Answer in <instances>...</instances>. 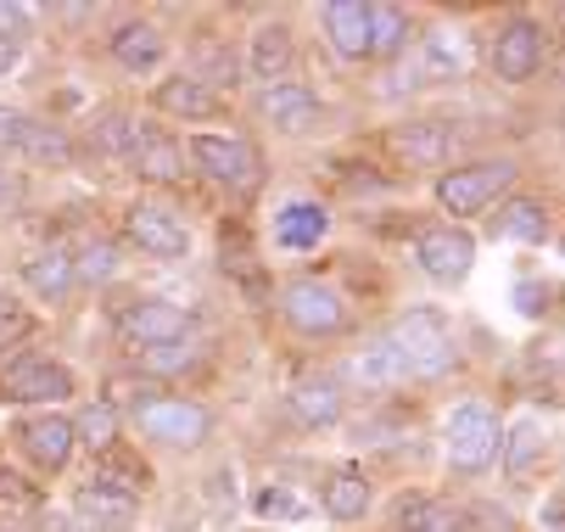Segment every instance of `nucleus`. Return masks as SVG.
<instances>
[{"mask_svg": "<svg viewBox=\"0 0 565 532\" xmlns=\"http://www.w3.org/2000/svg\"><path fill=\"white\" fill-rule=\"evenodd\" d=\"M386 342L397 348L403 370H409V382H437V375H448L459 364V348H454V331L437 309H409L392 331Z\"/></svg>", "mask_w": 565, "mask_h": 532, "instance_id": "1", "label": "nucleus"}, {"mask_svg": "<svg viewBox=\"0 0 565 532\" xmlns=\"http://www.w3.org/2000/svg\"><path fill=\"white\" fill-rule=\"evenodd\" d=\"M443 437H448V466L465 471V477H481V471L499 460L504 426H499V415H493L488 404H459V409L448 415Z\"/></svg>", "mask_w": 565, "mask_h": 532, "instance_id": "2", "label": "nucleus"}, {"mask_svg": "<svg viewBox=\"0 0 565 532\" xmlns=\"http://www.w3.org/2000/svg\"><path fill=\"white\" fill-rule=\"evenodd\" d=\"M510 185H515V163H510V158H488V163L448 169V174L437 180V202H443L454 219H470V213H488Z\"/></svg>", "mask_w": 565, "mask_h": 532, "instance_id": "3", "label": "nucleus"}, {"mask_svg": "<svg viewBox=\"0 0 565 532\" xmlns=\"http://www.w3.org/2000/svg\"><path fill=\"white\" fill-rule=\"evenodd\" d=\"M280 315L302 331V337H337L348 331V302L331 280L319 275H297L286 291H280Z\"/></svg>", "mask_w": 565, "mask_h": 532, "instance_id": "4", "label": "nucleus"}, {"mask_svg": "<svg viewBox=\"0 0 565 532\" xmlns=\"http://www.w3.org/2000/svg\"><path fill=\"white\" fill-rule=\"evenodd\" d=\"M191 163L230 185V191H258L264 185V158H258V146L253 140H235V135H196L191 140Z\"/></svg>", "mask_w": 565, "mask_h": 532, "instance_id": "5", "label": "nucleus"}, {"mask_svg": "<svg viewBox=\"0 0 565 532\" xmlns=\"http://www.w3.org/2000/svg\"><path fill=\"white\" fill-rule=\"evenodd\" d=\"M118 337L124 348H157V342H185L191 337V315L180 309V302H163V297H135L118 309Z\"/></svg>", "mask_w": 565, "mask_h": 532, "instance_id": "6", "label": "nucleus"}, {"mask_svg": "<svg viewBox=\"0 0 565 532\" xmlns=\"http://www.w3.org/2000/svg\"><path fill=\"white\" fill-rule=\"evenodd\" d=\"M135 426H140V437H151V443H169V448H196V443H207V432H213V415L202 409V404H191V398H151V404H140L135 409Z\"/></svg>", "mask_w": 565, "mask_h": 532, "instance_id": "7", "label": "nucleus"}, {"mask_svg": "<svg viewBox=\"0 0 565 532\" xmlns=\"http://www.w3.org/2000/svg\"><path fill=\"white\" fill-rule=\"evenodd\" d=\"M62 398H73V375L56 359H18V364H7V375H0V404H18V409L40 404V409H51Z\"/></svg>", "mask_w": 565, "mask_h": 532, "instance_id": "8", "label": "nucleus"}, {"mask_svg": "<svg viewBox=\"0 0 565 532\" xmlns=\"http://www.w3.org/2000/svg\"><path fill=\"white\" fill-rule=\"evenodd\" d=\"M124 231L129 242L146 253V258H185L191 253V231H185V219L163 202H135L129 219H124Z\"/></svg>", "mask_w": 565, "mask_h": 532, "instance_id": "9", "label": "nucleus"}, {"mask_svg": "<svg viewBox=\"0 0 565 532\" xmlns=\"http://www.w3.org/2000/svg\"><path fill=\"white\" fill-rule=\"evenodd\" d=\"M12 437H18V448L29 454V460L40 466V471H62L67 460H73V421H62V415H51V409H40V415H23L18 426H12Z\"/></svg>", "mask_w": 565, "mask_h": 532, "instance_id": "10", "label": "nucleus"}, {"mask_svg": "<svg viewBox=\"0 0 565 532\" xmlns=\"http://www.w3.org/2000/svg\"><path fill=\"white\" fill-rule=\"evenodd\" d=\"M537 67H543V29L532 18L504 23L499 40H493V73H499L504 85H526Z\"/></svg>", "mask_w": 565, "mask_h": 532, "instance_id": "11", "label": "nucleus"}, {"mask_svg": "<svg viewBox=\"0 0 565 532\" xmlns=\"http://www.w3.org/2000/svg\"><path fill=\"white\" fill-rule=\"evenodd\" d=\"M415 258H420V269H426L431 280L454 286V280L470 275V264H476V242H470L465 231H454V224H437V231H420Z\"/></svg>", "mask_w": 565, "mask_h": 532, "instance_id": "12", "label": "nucleus"}, {"mask_svg": "<svg viewBox=\"0 0 565 532\" xmlns=\"http://www.w3.org/2000/svg\"><path fill=\"white\" fill-rule=\"evenodd\" d=\"M258 113H264L275 129L302 135V129L319 124V96H313L308 85H264V91H258Z\"/></svg>", "mask_w": 565, "mask_h": 532, "instance_id": "13", "label": "nucleus"}, {"mask_svg": "<svg viewBox=\"0 0 565 532\" xmlns=\"http://www.w3.org/2000/svg\"><path fill=\"white\" fill-rule=\"evenodd\" d=\"M151 107L196 124V118H218V113H224V96H218V91H207L202 79H191V73H180V79H163V85L151 91Z\"/></svg>", "mask_w": 565, "mask_h": 532, "instance_id": "14", "label": "nucleus"}, {"mask_svg": "<svg viewBox=\"0 0 565 532\" xmlns=\"http://www.w3.org/2000/svg\"><path fill=\"white\" fill-rule=\"evenodd\" d=\"M319 504H326L331 521H364V510H370V477L359 466L326 471V482H319Z\"/></svg>", "mask_w": 565, "mask_h": 532, "instance_id": "15", "label": "nucleus"}, {"mask_svg": "<svg viewBox=\"0 0 565 532\" xmlns=\"http://www.w3.org/2000/svg\"><path fill=\"white\" fill-rule=\"evenodd\" d=\"M18 280H23L34 297H45V302H62V297L73 291V253H62V247L29 253V258L18 264Z\"/></svg>", "mask_w": 565, "mask_h": 532, "instance_id": "16", "label": "nucleus"}, {"mask_svg": "<svg viewBox=\"0 0 565 532\" xmlns=\"http://www.w3.org/2000/svg\"><path fill=\"white\" fill-rule=\"evenodd\" d=\"M129 163L146 185H180L185 180V151L169 140V135H140L135 151H129Z\"/></svg>", "mask_w": 565, "mask_h": 532, "instance_id": "17", "label": "nucleus"}, {"mask_svg": "<svg viewBox=\"0 0 565 532\" xmlns=\"http://www.w3.org/2000/svg\"><path fill=\"white\" fill-rule=\"evenodd\" d=\"M286 404L302 426H337L342 421V387L331 382V375H302V382L286 393Z\"/></svg>", "mask_w": 565, "mask_h": 532, "instance_id": "18", "label": "nucleus"}, {"mask_svg": "<svg viewBox=\"0 0 565 532\" xmlns=\"http://www.w3.org/2000/svg\"><path fill=\"white\" fill-rule=\"evenodd\" d=\"M326 34H331V45L348 62H364L370 56V7L364 0H331L326 7Z\"/></svg>", "mask_w": 565, "mask_h": 532, "instance_id": "19", "label": "nucleus"}, {"mask_svg": "<svg viewBox=\"0 0 565 532\" xmlns=\"http://www.w3.org/2000/svg\"><path fill=\"white\" fill-rule=\"evenodd\" d=\"M465 40L454 34V29H437V34H426L420 40V79L426 85H454V79H465Z\"/></svg>", "mask_w": 565, "mask_h": 532, "instance_id": "20", "label": "nucleus"}, {"mask_svg": "<svg viewBox=\"0 0 565 532\" xmlns=\"http://www.w3.org/2000/svg\"><path fill=\"white\" fill-rule=\"evenodd\" d=\"M291 29L286 23H269V29H258L253 34V51H247V73L253 79H264V85H286V67H291Z\"/></svg>", "mask_w": 565, "mask_h": 532, "instance_id": "21", "label": "nucleus"}, {"mask_svg": "<svg viewBox=\"0 0 565 532\" xmlns=\"http://www.w3.org/2000/svg\"><path fill=\"white\" fill-rule=\"evenodd\" d=\"M493 231H499V236H510V242H532V247H543V242L554 236V219H548V208H543V202L515 196V202H504V208H499Z\"/></svg>", "mask_w": 565, "mask_h": 532, "instance_id": "22", "label": "nucleus"}, {"mask_svg": "<svg viewBox=\"0 0 565 532\" xmlns=\"http://www.w3.org/2000/svg\"><path fill=\"white\" fill-rule=\"evenodd\" d=\"M326 231H331V213L319 208V202H291V208H280V219H275V242L291 247V253L319 247V236H326Z\"/></svg>", "mask_w": 565, "mask_h": 532, "instance_id": "23", "label": "nucleus"}, {"mask_svg": "<svg viewBox=\"0 0 565 532\" xmlns=\"http://www.w3.org/2000/svg\"><path fill=\"white\" fill-rule=\"evenodd\" d=\"M163 29L157 23H124L118 34H113V56H118V67H129V73H146V67H157L163 62Z\"/></svg>", "mask_w": 565, "mask_h": 532, "instance_id": "24", "label": "nucleus"}, {"mask_svg": "<svg viewBox=\"0 0 565 532\" xmlns=\"http://www.w3.org/2000/svg\"><path fill=\"white\" fill-rule=\"evenodd\" d=\"M392 146L403 151L409 163H426V169H437L443 158H448V124H437V118H426V124H403V129H392Z\"/></svg>", "mask_w": 565, "mask_h": 532, "instance_id": "25", "label": "nucleus"}, {"mask_svg": "<svg viewBox=\"0 0 565 532\" xmlns=\"http://www.w3.org/2000/svg\"><path fill=\"white\" fill-rule=\"evenodd\" d=\"M90 482H96V488H113V493H124V499H140L146 482H151V471H146V460H135V454L107 448V454H96V477H90Z\"/></svg>", "mask_w": 565, "mask_h": 532, "instance_id": "26", "label": "nucleus"}, {"mask_svg": "<svg viewBox=\"0 0 565 532\" xmlns=\"http://www.w3.org/2000/svg\"><path fill=\"white\" fill-rule=\"evenodd\" d=\"M353 375L364 387H403L409 382V370H403V359H397V348L386 342V337H375L359 359H353Z\"/></svg>", "mask_w": 565, "mask_h": 532, "instance_id": "27", "label": "nucleus"}, {"mask_svg": "<svg viewBox=\"0 0 565 532\" xmlns=\"http://www.w3.org/2000/svg\"><path fill=\"white\" fill-rule=\"evenodd\" d=\"M397 526H403V532H465V521H459L443 499H426V493H415V499L397 504Z\"/></svg>", "mask_w": 565, "mask_h": 532, "instance_id": "28", "label": "nucleus"}, {"mask_svg": "<svg viewBox=\"0 0 565 532\" xmlns=\"http://www.w3.org/2000/svg\"><path fill=\"white\" fill-rule=\"evenodd\" d=\"M543 448H548V437H543V426L526 415V421H515L504 437H499V454H504V466L510 471H532L537 460H543Z\"/></svg>", "mask_w": 565, "mask_h": 532, "instance_id": "29", "label": "nucleus"}, {"mask_svg": "<svg viewBox=\"0 0 565 532\" xmlns=\"http://www.w3.org/2000/svg\"><path fill=\"white\" fill-rule=\"evenodd\" d=\"M409 45V12L403 7H370V56H397Z\"/></svg>", "mask_w": 565, "mask_h": 532, "instance_id": "30", "label": "nucleus"}, {"mask_svg": "<svg viewBox=\"0 0 565 532\" xmlns=\"http://www.w3.org/2000/svg\"><path fill=\"white\" fill-rule=\"evenodd\" d=\"M73 443H85L90 454H107V448H118V415H113L107 404H90L85 415L73 421Z\"/></svg>", "mask_w": 565, "mask_h": 532, "instance_id": "31", "label": "nucleus"}, {"mask_svg": "<svg viewBox=\"0 0 565 532\" xmlns=\"http://www.w3.org/2000/svg\"><path fill=\"white\" fill-rule=\"evenodd\" d=\"M135 359H140V370H146V382H163V375H174V370H191L202 353L185 348V342H157V348H140Z\"/></svg>", "mask_w": 565, "mask_h": 532, "instance_id": "32", "label": "nucleus"}, {"mask_svg": "<svg viewBox=\"0 0 565 532\" xmlns=\"http://www.w3.org/2000/svg\"><path fill=\"white\" fill-rule=\"evenodd\" d=\"M78 510L85 515H96V526H107V521H129L135 510H140V499H124V493H113V488H78Z\"/></svg>", "mask_w": 565, "mask_h": 532, "instance_id": "33", "label": "nucleus"}, {"mask_svg": "<svg viewBox=\"0 0 565 532\" xmlns=\"http://www.w3.org/2000/svg\"><path fill=\"white\" fill-rule=\"evenodd\" d=\"M113 275H118V253L107 242H90L73 258V280H113Z\"/></svg>", "mask_w": 565, "mask_h": 532, "instance_id": "34", "label": "nucleus"}, {"mask_svg": "<svg viewBox=\"0 0 565 532\" xmlns=\"http://www.w3.org/2000/svg\"><path fill=\"white\" fill-rule=\"evenodd\" d=\"M253 510H258L264 521H302V515H308V504H302L297 493H286V488H264V493L253 499Z\"/></svg>", "mask_w": 565, "mask_h": 532, "instance_id": "35", "label": "nucleus"}, {"mask_svg": "<svg viewBox=\"0 0 565 532\" xmlns=\"http://www.w3.org/2000/svg\"><path fill=\"white\" fill-rule=\"evenodd\" d=\"M29 337H34V315L29 309H12V302H0V353L29 342Z\"/></svg>", "mask_w": 565, "mask_h": 532, "instance_id": "36", "label": "nucleus"}, {"mask_svg": "<svg viewBox=\"0 0 565 532\" xmlns=\"http://www.w3.org/2000/svg\"><path fill=\"white\" fill-rule=\"evenodd\" d=\"M29 124H34V118H23V113H12V107H0V151H23Z\"/></svg>", "mask_w": 565, "mask_h": 532, "instance_id": "37", "label": "nucleus"}, {"mask_svg": "<svg viewBox=\"0 0 565 532\" xmlns=\"http://www.w3.org/2000/svg\"><path fill=\"white\" fill-rule=\"evenodd\" d=\"M23 34H29V7H7V0H0V40L23 45Z\"/></svg>", "mask_w": 565, "mask_h": 532, "instance_id": "38", "label": "nucleus"}, {"mask_svg": "<svg viewBox=\"0 0 565 532\" xmlns=\"http://www.w3.org/2000/svg\"><path fill=\"white\" fill-rule=\"evenodd\" d=\"M0 499H12V504H40V488H29V482H18L7 466H0Z\"/></svg>", "mask_w": 565, "mask_h": 532, "instance_id": "39", "label": "nucleus"}, {"mask_svg": "<svg viewBox=\"0 0 565 532\" xmlns=\"http://www.w3.org/2000/svg\"><path fill=\"white\" fill-rule=\"evenodd\" d=\"M515 297H521V315H543V309H548V291H543L537 280H521Z\"/></svg>", "mask_w": 565, "mask_h": 532, "instance_id": "40", "label": "nucleus"}, {"mask_svg": "<svg viewBox=\"0 0 565 532\" xmlns=\"http://www.w3.org/2000/svg\"><path fill=\"white\" fill-rule=\"evenodd\" d=\"M18 196H23V180H18L12 169H0V208H12Z\"/></svg>", "mask_w": 565, "mask_h": 532, "instance_id": "41", "label": "nucleus"}, {"mask_svg": "<svg viewBox=\"0 0 565 532\" xmlns=\"http://www.w3.org/2000/svg\"><path fill=\"white\" fill-rule=\"evenodd\" d=\"M559 521H565V499L548 493V504H543V532H559Z\"/></svg>", "mask_w": 565, "mask_h": 532, "instance_id": "42", "label": "nucleus"}, {"mask_svg": "<svg viewBox=\"0 0 565 532\" xmlns=\"http://www.w3.org/2000/svg\"><path fill=\"white\" fill-rule=\"evenodd\" d=\"M18 56H23V45H12V40H0V73H7V67H18Z\"/></svg>", "mask_w": 565, "mask_h": 532, "instance_id": "43", "label": "nucleus"}, {"mask_svg": "<svg viewBox=\"0 0 565 532\" xmlns=\"http://www.w3.org/2000/svg\"><path fill=\"white\" fill-rule=\"evenodd\" d=\"M67 532H129V526H67Z\"/></svg>", "mask_w": 565, "mask_h": 532, "instance_id": "44", "label": "nucleus"}, {"mask_svg": "<svg viewBox=\"0 0 565 532\" xmlns=\"http://www.w3.org/2000/svg\"><path fill=\"white\" fill-rule=\"evenodd\" d=\"M476 532H510V526H476Z\"/></svg>", "mask_w": 565, "mask_h": 532, "instance_id": "45", "label": "nucleus"}, {"mask_svg": "<svg viewBox=\"0 0 565 532\" xmlns=\"http://www.w3.org/2000/svg\"><path fill=\"white\" fill-rule=\"evenodd\" d=\"M0 302H7V297H0Z\"/></svg>", "mask_w": 565, "mask_h": 532, "instance_id": "46", "label": "nucleus"}]
</instances>
